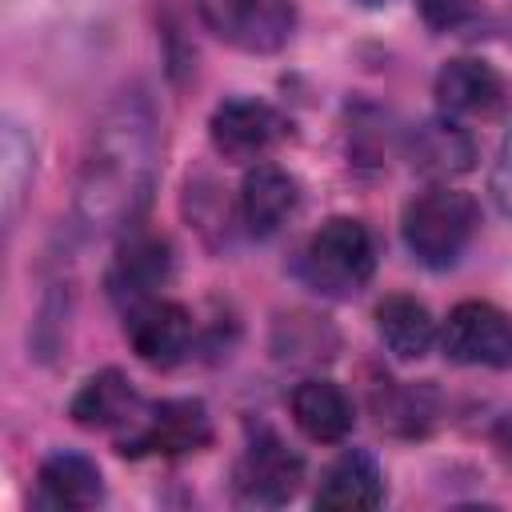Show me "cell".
I'll use <instances>...</instances> for the list:
<instances>
[{"mask_svg": "<svg viewBox=\"0 0 512 512\" xmlns=\"http://www.w3.org/2000/svg\"><path fill=\"white\" fill-rule=\"evenodd\" d=\"M492 200L504 216H512V128L496 152V164H492Z\"/></svg>", "mask_w": 512, "mask_h": 512, "instance_id": "ffe728a7", "label": "cell"}, {"mask_svg": "<svg viewBox=\"0 0 512 512\" xmlns=\"http://www.w3.org/2000/svg\"><path fill=\"white\" fill-rule=\"evenodd\" d=\"M140 408H144V396L128 384V376L116 372V368H104V372H96V376H88L80 384V392L72 396V408L68 412H72V420L80 428L120 436V432L132 428V420L140 416Z\"/></svg>", "mask_w": 512, "mask_h": 512, "instance_id": "30bf717a", "label": "cell"}, {"mask_svg": "<svg viewBox=\"0 0 512 512\" xmlns=\"http://www.w3.org/2000/svg\"><path fill=\"white\" fill-rule=\"evenodd\" d=\"M304 484V460L276 432H256L236 464V492L248 504H288Z\"/></svg>", "mask_w": 512, "mask_h": 512, "instance_id": "52a82bcc", "label": "cell"}, {"mask_svg": "<svg viewBox=\"0 0 512 512\" xmlns=\"http://www.w3.org/2000/svg\"><path fill=\"white\" fill-rule=\"evenodd\" d=\"M40 496L52 508H92L104 500V476L100 468L80 452H52L40 464Z\"/></svg>", "mask_w": 512, "mask_h": 512, "instance_id": "ac0fdd59", "label": "cell"}, {"mask_svg": "<svg viewBox=\"0 0 512 512\" xmlns=\"http://www.w3.org/2000/svg\"><path fill=\"white\" fill-rule=\"evenodd\" d=\"M296 200H300V188L284 168L256 164L240 184V224L248 228V236L268 240L296 212Z\"/></svg>", "mask_w": 512, "mask_h": 512, "instance_id": "7c38bea8", "label": "cell"}, {"mask_svg": "<svg viewBox=\"0 0 512 512\" xmlns=\"http://www.w3.org/2000/svg\"><path fill=\"white\" fill-rule=\"evenodd\" d=\"M404 244L424 268H452L480 228V204L448 184H436L408 200L404 208Z\"/></svg>", "mask_w": 512, "mask_h": 512, "instance_id": "7a4b0ae2", "label": "cell"}, {"mask_svg": "<svg viewBox=\"0 0 512 512\" xmlns=\"http://www.w3.org/2000/svg\"><path fill=\"white\" fill-rule=\"evenodd\" d=\"M292 420L316 444H336L352 432V400L332 380H304L292 388Z\"/></svg>", "mask_w": 512, "mask_h": 512, "instance_id": "5bb4252c", "label": "cell"}, {"mask_svg": "<svg viewBox=\"0 0 512 512\" xmlns=\"http://www.w3.org/2000/svg\"><path fill=\"white\" fill-rule=\"evenodd\" d=\"M316 504H320V508H340V512L380 508V504H384V476H380V464H376L368 452H344V456L332 460L328 472L320 476Z\"/></svg>", "mask_w": 512, "mask_h": 512, "instance_id": "9a60e30c", "label": "cell"}, {"mask_svg": "<svg viewBox=\"0 0 512 512\" xmlns=\"http://www.w3.org/2000/svg\"><path fill=\"white\" fill-rule=\"evenodd\" d=\"M156 176V132L140 100L112 108L88 148L76 184V212L92 232L132 228L152 196Z\"/></svg>", "mask_w": 512, "mask_h": 512, "instance_id": "6da1fadb", "label": "cell"}, {"mask_svg": "<svg viewBox=\"0 0 512 512\" xmlns=\"http://www.w3.org/2000/svg\"><path fill=\"white\" fill-rule=\"evenodd\" d=\"M436 104L444 116H492L504 104V80L484 60H448L436 72Z\"/></svg>", "mask_w": 512, "mask_h": 512, "instance_id": "4fadbf2b", "label": "cell"}, {"mask_svg": "<svg viewBox=\"0 0 512 512\" xmlns=\"http://www.w3.org/2000/svg\"><path fill=\"white\" fill-rule=\"evenodd\" d=\"M124 336L132 352L152 368H172L192 348V316L184 304L148 296L132 308H124Z\"/></svg>", "mask_w": 512, "mask_h": 512, "instance_id": "ba28073f", "label": "cell"}, {"mask_svg": "<svg viewBox=\"0 0 512 512\" xmlns=\"http://www.w3.org/2000/svg\"><path fill=\"white\" fill-rule=\"evenodd\" d=\"M376 332H380V340L392 356L420 360L436 340V320L416 296L392 292L376 304Z\"/></svg>", "mask_w": 512, "mask_h": 512, "instance_id": "e0dca14e", "label": "cell"}, {"mask_svg": "<svg viewBox=\"0 0 512 512\" xmlns=\"http://www.w3.org/2000/svg\"><path fill=\"white\" fill-rule=\"evenodd\" d=\"M412 168H420L424 176H460L472 168L476 160V144L472 136L452 124V116H436V120H424L416 132H412Z\"/></svg>", "mask_w": 512, "mask_h": 512, "instance_id": "2e32d148", "label": "cell"}, {"mask_svg": "<svg viewBox=\"0 0 512 512\" xmlns=\"http://www.w3.org/2000/svg\"><path fill=\"white\" fill-rule=\"evenodd\" d=\"M372 272H376L372 232L352 216H332L328 224H320L300 252L304 284L332 300L356 296L372 280Z\"/></svg>", "mask_w": 512, "mask_h": 512, "instance_id": "3957f363", "label": "cell"}, {"mask_svg": "<svg viewBox=\"0 0 512 512\" xmlns=\"http://www.w3.org/2000/svg\"><path fill=\"white\" fill-rule=\"evenodd\" d=\"M432 32H468L480 20V0H416Z\"/></svg>", "mask_w": 512, "mask_h": 512, "instance_id": "d6986e66", "label": "cell"}, {"mask_svg": "<svg viewBox=\"0 0 512 512\" xmlns=\"http://www.w3.org/2000/svg\"><path fill=\"white\" fill-rule=\"evenodd\" d=\"M200 16L224 44L244 52H276L296 24L292 0H200Z\"/></svg>", "mask_w": 512, "mask_h": 512, "instance_id": "8992f818", "label": "cell"}, {"mask_svg": "<svg viewBox=\"0 0 512 512\" xmlns=\"http://www.w3.org/2000/svg\"><path fill=\"white\" fill-rule=\"evenodd\" d=\"M440 348L452 364L512 368V316L488 300H460L444 320Z\"/></svg>", "mask_w": 512, "mask_h": 512, "instance_id": "5b68a950", "label": "cell"}, {"mask_svg": "<svg viewBox=\"0 0 512 512\" xmlns=\"http://www.w3.org/2000/svg\"><path fill=\"white\" fill-rule=\"evenodd\" d=\"M212 440V416L200 400H144L128 432L116 436L124 456H184Z\"/></svg>", "mask_w": 512, "mask_h": 512, "instance_id": "277c9868", "label": "cell"}, {"mask_svg": "<svg viewBox=\"0 0 512 512\" xmlns=\"http://www.w3.org/2000/svg\"><path fill=\"white\" fill-rule=\"evenodd\" d=\"M172 276V248L160 236H132L120 256L108 268V296L120 308H132L148 296H156L164 288V280Z\"/></svg>", "mask_w": 512, "mask_h": 512, "instance_id": "8fae6325", "label": "cell"}, {"mask_svg": "<svg viewBox=\"0 0 512 512\" xmlns=\"http://www.w3.org/2000/svg\"><path fill=\"white\" fill-rule=\"evenodd\" d=\"M208 136H212V148L232 160V164H248L256 156H264L280 136H284V116L264 104V100H248V96H236V100H224L212 120H208Z\"/></svg>", "mask_w": 512, "mask_h": 512, "instance_id": "9c48e42d", "label": "cell"}]
</instances>
